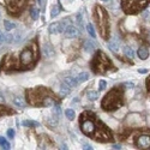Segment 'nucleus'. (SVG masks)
Instances as JSON below:
<instances>
[{
    "label": "nucleus",
    "mask_w": 150,
    "mask_h": 150,
    "mask_svg": "<svg viewBox=\"0 0 150 150\" xmlns=\"http://www.w3.org/2000/svg\"><path fill=\"white\" fill-rule=\"evenodd\" d=\"M37 60H39V47L35 41H31L27 47L22 49L18 55L8 53L3 58L0 71L3 72H15V71H27L31 70Z\"/></svg>",
    "instance_id": "nucleus-1"
},
{
    "label": "nucleus",
    "mask_w": 150,
    "mask_h": 150,
    "mask_svg": "<svg viewBox=\"0 0 150 150\" xmlns=\"http://www.w3.org/2000/svg\"><path fill=\"white\" fill-rule=\"evenodd\" d=\"M79 127L83 134L98 143L113 141V133L109 127L91 110H85L79 115Z\"/></svg>",
    "instance_id": "nucleus-2"
},
{
    "label": "nucleus",
    "mask_w": 150,
    "mask_h": 150,
    "mask_svg": "<svg viewBox=\"0 0 150 150\" xmlns=\"http://www.w3.org/2000/svg\"><path fill=\"white\" fill-rule=\"evenodd\" d=\"M25 100L30 106L34 107H51L60 102V98L51 89L45 88V86L27 89Z\"/></svg>",
    "instance_id": "nucleus-3"
},
{
    "label": "nucleus",
    "mask_w": 150,
    "mask_h": 150,
    "mask_svg": "<svg viewBox=\"0 0 150 150\" xmlns=\"http://www.w3.org/2000/svg\"><path fill=\"white\" fill-rule=\"evenodd\" d=\"M124 103V85H117L105 95L101 102V107L106 112H113L122 107Z\"/></svg>",
    "instance_id": "nucleus-4"
},
{
    "label": "nucleus",
    "mask_w": 150,
    "mask_h": 150,
    "mask_svg": "<svg viewBox=\"0 0 150 150\" xmlns=\"http://www.w3.org/2000/svg\"><path fill=\"white\" fill-rule=\"evenodd\" d=\"M94 19L98 28V31L101 34V37L103 40H108L110 37V22H109V15L105 7L101 5H96L94 10Z\"/></svg>",
    "instance_id": "nucleus-5"
},
{
    "label": "nucleus",
    "mask_w": 150,
    "mask_h": 150,
    "mask_svg": "<svg viewBox=\"0 0 150 150\" xmlns=\"http://www.w3.org/2000/svg\"><path fill=\"white\" fill-rule=\"evenodd\" d=\"M91 69L96 74H105L108 71H112V72L117 71V67L112 62V60L102 51L95 52V55L91 60Z\"/></svg>",
    "instance_id": "nucleus-6"
},
{
    "label": "nucleus",
    "mask_w": 150,
    "mask_h": 150,
    "mask_svg": "<svg viewBox=\"0 0 150 150\" xmlns=\"http://www.w3.org/2000/svg\"><path fill=\"white\" fill-rule=\"evenodd\" d=\"M125 142L131 143L138 149H150V130L138 129V130H131V132L126 136H124Z\"/></svg>",
    "instance_id": "nucleus-7"
},
{
    "label": "nucleus",
    "mask_w": 150,
    "mask_h": 150,
    "mask_svg": "<svg viewBox=\"0 0 150 150\" xmlns=\"http://www.w3.org/2000/svg\"><path fill=\"white\" fill-rule=\"evenodd\" d=\"M150 0H121V8L126 15H137L143 11Z\"/></svg>",
    "instance_id": "nucleus-8"
},
{
    "label": "nucleus",
    "mask_w": 150,
    "mask_h": 150,
    "mask_svg": "<svg viewBox=\"0 0 150 150\" xmlns=\"http://www.w3.org/2000/svg\"><path fill=\"white\" fill-rule=\"evenodd\" d=\"M30 0H5L6 10L11 16H19L28 7Z\"/></svg>",
    "instance_id": "nucleus-9"
},
{
    "label": "nucleus",
    "mask_w": 150,
    "mask_h": 150,
    "mask_svg": "<svg viewBox=\"0 0 150 150\" xmlns=\"http://www.w3.org/2000/svg\"><path fill=\"white\" fill-rule=\"evenodd\" d=\"M79 35V31L76 27H72L70 25L66 30H65V36L67 37V39H74V37H77Z\"/></svg>",
    "instance_id": "nucleus-10"
},
{
    "label": "nucleus",
    "mask_w": 150,
    "mask_h": 150,
    "mask_svg": "<svg viewBox=\"0 0 150 150\" xmlns=\"http://www.w3.org/2000/svg\"><path fill=\"white\" fill-rule=\"evenodd\" d=\"M43 54H45V57H47V58H52V57H54V48L52 47V45L51 43H45V46H43Z\"/></svg>",
    "instance_id": "nucleus-11"
},
{
    "label": "nucleus",
    "mask_w": 150,
    "mask_h": 150,
    "mask_svg": "<svg viewBox=\"0 0 150 150\" xmlns=\"http://www.w3.org/2000/svg\"><path fill=\"white\" fill-rule=\"evenodd\" d=\"M16 110H13L12 108L4 106V105H0V117H5V115H12L15 114Z\"/></svg>",
    "instance_id": "nucleus-12"
},
{
    "label": "nucleus",
    "mask_w": 150,
    "mask_h": 150,
    "mask_svg": "<svg viewBox=\"0 0 150 150\" xmlns=\"http://www.w3.org/2000/svg\"><path fill=\"white\" fill-rule=\"evenodd\" d=\"M48 31L51 34H60L61 33V27H60V22H54L51 25L48 27Z\"/></svg>",
    "instance_id": "nucleus-13"
},
{
    "label": "nucleus",
    "mask_w": 150,
    "mask_h": 150,
    "mask_svg": "<svg viewBox=\"0 0 150 150\" xmlns=\"http://www.w3.org/2000/svg\"><path fill=\"white\" fill-rule=\"evenodd\" d=\"M137 54H138V58H139L141 60H145V59H148V57H149V49H148L146 47H139Z\"/></svg>",
    "instance_id": "nucleus-14"
},
{
    "label": "nucleus",
    "mask_w": 150,
    "mask_h": 150,
    "mask_svg": "<svg viewBox=\"0 0 150 150\" xmlns=\"http://www.w3.org/2000/svg\"><path fill=\"white\" fill-rule=\"evenodd\" d=\"M64 82H65V83H66L69 86H71V88H74V86H77V85L79 84L78 78H77V77H72V76L66 77V78L64 79Z\"/></svg>",
    "instance_id": "nucleus-15"
},
{
    "label": "nucleus",
    "mask_w": 150,
    "mask_h": 150,
    "mask_svg": "<svg viewBox=\"0 0 150 150\" xmlns=\"http://www.w3.org/2000/svg\"><path fill=\"white\" fill-rule=\"evenodd\" d=\"M70 24H71V18H65V19H62L60 21V27H61V33L62 31H65L69 27H70Z\"/></svg>",
    "instance_id": "nucleus-16"
},
{
    "label": "nucleus",
    "mask_w": 150,
    "mask_h": 150,
    "mask_svg": "<svg viewBox=\"0 0 150 150\" xmlns=\"http://www.w3.org/2000/svg\"><path fill=\"white\" fill-rule=\"evenodd\" d=\"M84 51L85 52H88V53H90V52H93L94 51V48H95V45L91 42V41H89V40H86L85 42H84Z\"/></svg>",
    "instance_id": "nucleus-17"
},
{
    "label": "nucleus",
    "mask_w": 150,
    "mask_h": 150,
    "mask_svg": "<svg viewBox=\"0 0 150 150\" xmlns=\"http://www.w3.org/2000/svg\"><path fill=\"white\" fill-rule=\"evenodd\" d=\"M30 16L34 21H37L40 17V10L37 8V7H31L30 8Z\"/></svg>",
    "instance_id": "nucleus-18"
},
{
    "label": "nucleus",
    "mask_w": 150,
    "mask_h": 150,
    "mask_svg": "<svg viewBox=\"0 0 150 150\" xmlns=\"http://www.w3.org/2000/svg\"><path fill=\"white\" fill-rule=\"evenodd\" d=\"M13 102L18 107H24V106H25V100H24L23 97H21V96H16L15 100H13Z\"/></svg>",
    "instance_id": "nucleus-19"
},
{
    "label": "nucleus",
    "mask_w": 150,
    "mask_h": 150,
    "mask_svg": "<svg viewBox=\"0 0 150 150\" xmlns=\"http://www.w3.org/2000/svg\"><path fill=\"white\" fill-rule=\"evenodd\" d=\"M108 48L110 49L112 52L117 53V52L119 51V43H118L117 41H112V42H109V43H108Z\"/></svg>",
    "instance_id": "nucleus-20"
},
{
    "label": "nucleus",
    "mask_w": 150,
    "mask_h": 150,
    "mask_svg": "<svg viewBox=\"0 0 150 150\" xmlns=\"http://www.w3.org/2000/svg\"><path fill=\"white\" fill-rule=\"evenodd\" d=\"M124 53H125V55L126 57H129V58H133L134 57V52H133V49L131 48V47H129V46H126L124 48Z\"/></svg>",
    "instance_id": "nucleus-21"
},
{
    "label": "nucleus",
    "mask_w": 150,
    "mask_h": 150,
    "mask_svg": "<svg viewBox=\"0 0 150 150\" xmlns=\"http://www.w3.org/2000/svg\"><path fill=\"white\" fill-rule=\"evenodd\" d=\"M23 125L24 126H27V127H36V126H39V122L33 121V120H24Z\"/></svg>",
    "instance_id": "nucleus-22"
},
{
    "label": "nucleus",
    "mask_w": 150,
    "mask_h": 150,
    "mask_svg": "<svg viewBox=\"0 0 150 150\" xmlns=\"http://www.w3.org/2000/svg\"><path fill=\"white\" fill-rule=\"evenodd\" d=\"M78 82L79 83H83V82H85V81H88L89 79V73H86V72H82V73H79L78 74Z\"/></svg>",
    "instance_id": "nucleus-23"
},
{
    "label": "nucleus",
    "mask_w": 150,
    "mask_h": 150,
    "mask_svg": "<svg viewBox=\"0 0 150 150\" xmlns=\"http://www.w3.org/2000/svg\"><path fill=\"white\" fill-rule=\"evenodd\" d=\"M97 97H98L97 91H95V90L88 91V100H90V101H95V100H97Z\"/></svg>",
    "instance_id": "nucleus-24"
},
{
    "label": "nucleus",
    "mask_w": 150,
    "mask_h": 150,
    "mask_svg": "<svg viewBox=\"0 0 150 150\" xmlns=\"http://www.w3.org/2000/svg\"><path fill=\"white\" fill-rule=\"evenodd\" d=\"M70 89H71V86H69L65 82L60 85V90H61V93H62V94H65V95L70 94Z\"/></svg>",
    "instance_id": "nucleus-25"
},
{
    "label": "nucleus",
    "mask_w": 150,
    "mask_h": 150,
    "mask_svg": "<svg viewBox=\"0 0 150 150\" xmlns=\"http://www.w3.org/2000/svg\"><path fill=\"white\" fill-rule=\"evenodd\" d=\"M0 145L3 146V149H10V143L6 141V138L0 136Z\"/></svg>",
    "instance_id": "nucleus-26"
},
{
    "label": "nucleus",
    "mask_w": 150,
    "mask_h": 150,
    "mask_svg": "<svg viewBox=\"0 0 150 150\" xmlns=\"http://www.w3.org/2000/svg\"><path fill=\"white\" fill-rule=\"evenodd\" d=\"M65 114H66V117H67L69 120H73V118H74V110L73 109H66L65 110Z\"/></svg>",
    "instance_id": "nucleus-27"
},
{
    "label": "nucleus",
    "mask_w": 150,
    "mask_h": 150,
    "mask_svg": "<svg viewBox=\"0 0 150 150\" xmlns=\"http://www.w3.org/2000/svg\"><path fill=\"white\" fill-rule=\"evenodd\" d=\"M4 27H5V29L6 30H11V29H13L16 25L12 22H10V21H5V23H4Z\"/></svg>",
    "instance_id": "nucleus-28"
},
{
    "label": "nucleus",
    "mask_w": 150,
    "mask_h": 150,
    "mask_svg": "<svg viewBox=\"0 0 150 150\" xmlns=\"http://www.w3.org/2000/svg\"><path fill=\"white\" fill-rule=\"evenodd\" d=\"M86 30H88L89 35H90V36H93L94 39H95V37H96V34H95V30H94V28H93L91 24H88V25H86Z\"/></svg>",
    "instance_id": "nucleus-29"
},
{
    "label": "nucleus",
    "mask_w": 150,
    "mask_h": 150,
    "mask_svg": "<svg viewBox=\"0 0 150 150\" xmlns=\"http://www.w3.org/2000/svg\"><path fill=\"white\" fill-rule=\"evenodd\" d=\"M76 19H77V24L79 27H83V15L81 13H77V16H76Z\"/></svg>",
    "instance_id": "nucleus-30"
},
{
    "label": "nucleus",
    "mask_w": 150,
    "mask_h": 150,
    "mask_svg": "<svg viewBox=\"0 0 150 150\" xmlns=\"http://www.w3.org/2000/svg\"><path fill=\"white\" fill-rule=\"evenodd\" d=\"M58 15H59V7H58V6H54V7L52 8V12H51V17L54 18V17H57Z\"/></svg>",
    "instance_id": "nucleus-31"
},
{
    "label": "nucleus",
    "mask_w": 150,
    "mask_h": 150,
    "mask_svg": "<svg viewBox=\"0 0 150 150\" xmlns=\"http://www.w3.org/2000/svg\"><path fill=\"white\" fill-rule=\"evenodd\" d=\"M106 81H100V83H98V90H105L106 89Z\"/></svg>",
    "instance_id": "nucleus-32"
},
{
    "label": "nucleus",
    "mask_w": 150,
    "mask_h": 150,
    "mask_svg": "<svg viewBox=\"0 0 150 150\" xmlns=\"http://www.w3.org/2000/svg\"><path fill=\"white\" fill-rule=\"evenodd\" d=\"M12 40H13V36H12L11 34H5V42L6 43H11Z\"/></svg>",
    "instance_id": "nucleus-33"
},
{
    "label": "nucleus",
    "mask_w": 150,
    "mask_h": 150,
    "mask_svg": "<svg viewBox=\"0 0 150 150\" xmlns=\"http://www.w3.org/2000/svg\"><path fill=\"white\" fill-rule=\"evenodd\" d=\"M142 17L144 18V19H148V18H150V8H148V10H145L143 13H142Z\"/></svg>",
    "instance_id": "nucleus-34"
},
{
    "label": "nucleus",
    "mask_w": 150,
    "mask_h": 150,
    "mask_svg": "<svg viewBox=\"0 0 150 150\" xmlns=\"http://www.w3.org/2000/svg\"><path fill=\"white\" fill-rule=\"evenodd\" d=\"M5 42V34L3 31H0V46Z\"/></svg>",
    "instance_id": "nucleus-35"
},
{
    "label": "nucleus",
    "mask_w": 150,
    "mask_h": 150,
    "mask_svg": "<svg viewBox=\"0 0 150 150\" xmlns=\"http://www.w3.org/2000/svg\"><path fill=\"white\" fill-rule=\"evenodd\" d=\"M7 134H8V137H10V138H12V137L15 136V131L12 130V129H10V130L7 131Z\"/></svg>",
    "instance_id": "nucleus-36"
},
{
    "label": "nucleus",
    "mask_w": 150,
    "mask_h": 150,
    "mask_svg": "<svg viewBox=\"0 0 150 150\" xmlns=\"http://www.w3.org/2000/svg\"><path fill=\"white\" fill-rule=\"evenodd\" d=\"M146 89H148V91L150 93V76L146 78Z\"/></svg>",
    "instance_id": "nucleus-37"
},
{
    "label": "nucleus",
    "mask_w": 150,
    "mask_h": 150,
    "mask_svg": "<svg viewBox=\"0 0 150 150\" xmlns=\"http://www.w3.org/2000/svg\"><path fill=\"white\" fill-rule=\"evenodd\" d=\"M124 85H125V86H127V88H133V86H134V84H133L132 82H127V83H125Z\"/></svg>",
    "instance_id": "nucleus-38"
},
{
    "label": "nucleus",
    "mask_w": 150,
    "mask_h": 150,
    "mask_svg": "<svg viewBox=\"0 0 150 150\" xmlns=\"http://www.w3.org/2000/svg\"><path fill=\"white\" fill-rule=\"evenodd\" d=\"M83 148H84V149H86V150H91V149H93L89 144H83Z\"/></svg>",
    "instance_id": "nucleus-39"
},
{
    "label": "nucleus",
    "mask_w": 150,
    "mask_h": 150,
    "mask_svg": "<svg viewBox=\"0 0 150 150\" xmlns=\"http://www.w3.org/2000/svg\"><path fill=\"white\" fill-rule=\"evenodd\" d=\"M146 71H148L146 69H139V70H138L139 73H146Z\"/></svg>",
    "instance_id": "nucleus-40"
},
{
    "label": "nucleus",
    "mask_w": 150,
    "mask_h": 150,
    "mask_svg": "<svg viewBox=\"0 0 150 150\" xmlns=\"http://www.w3.org/2000/svg\"><path fill=\"white\" fill-rule=\"evenodd\" d=\"M113 148H114V149H121L119 145H113Z\"/></svg>",
    "instance_id": "nucleus-41"
},
{
    "label": "nucleus",
    "mask_w": 150,
    "mask_h": 150,
    "mask_svg": "<svg viewBox=\"0 0 150 150\" xmlns=\"http://www.w3.org/2000/svg\"><path fill=\"white\" fill-rule=\"evenodd\" d=\"M45 3H46V0H43V6H45Z\"/></svg>",
    "instance_id": "nucleus-42"
},
{
    "label": "nucleus",
    "mask_w": 150,
    "mask_h": 150,
    "mask_svg": "<svg viewBox=\"0 0 150 150\" xmlns=\"http://www.w3.org/2000/svg\"><path fill=\"white\" fill-rule=\"evenodd\" d=\"M102 1H108V0H102Z\"/></svg>",
    "instance_id": "nucleus-43"
},
{
    "label": "nucleus",
    "mask_w": 150,
    "mask_h": 150,
    "mask_svg": "<svg viewBox=\"0 0 150 150\" xmlns=\"http://www.w3.org/2000/svg\"><path fill=\"white\" fill-rule=\"evenodd\" d=\"M0 17H1V13H0Z\"/></svg>",
    "instance_id": "nucleus-44"
}]
</instances>
